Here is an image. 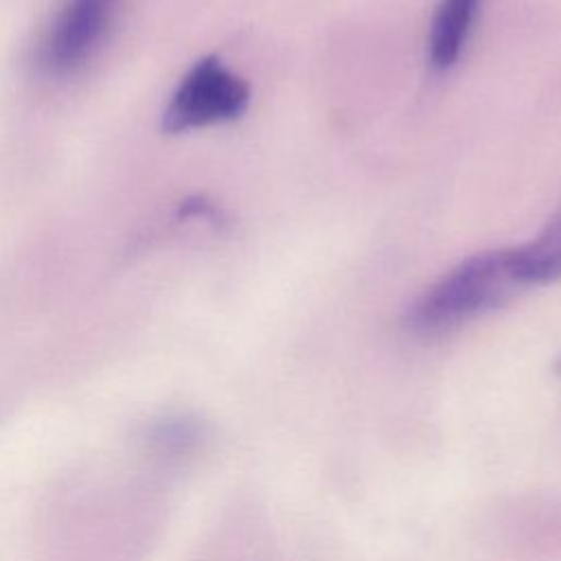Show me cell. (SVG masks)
<instances>
[{
  "mask_svg": "<svg viewBox=\"0 0 561 561\" xmlns=\"http://www.w3.org/2000/svg\"><path fill=\"white\" fill-rule=\"evenodd\" d=\"M506 248L480 252L445 272L405 311V327L416 335H440L500 307L513 289Z\"/></svg>",
  "mask_w": 561,
  "mask_h": 561,
  "instance_id": "obj_1",
  "label": "cell"
},
{
  "mask_svg": "<svg viewBox=\"0 0 561 561\" xmlns=\"http://www.w3.org/2000/svg\"><path fill=\"white\" fill-rule=\"evenodd\" d=\"M250 103L248 83L230 72L215 55L202 57L180 81L160 127L167 134L234 121Z\"/></svg>",
  "mask_w": 561,
  "mask_h": 561,
  "instance_id": "obj_2",
  "label": "cell"
},
{
  "mask_svg": "<svg viewBox=\"0 0 561 561\" xmlns=\"http://www.w3.org/2000/svg\"><path fill=\"white\" fill-rule=\"evenodd\" d=\"M118 0H66L42 46L39 66L48 75H68L101 42Z\"/></svg>",
  "mask_w": 561,
  "mask_h": 561,
  "instance_id": "obj_3",
  "label": "cell"
},
{
  "mask_svg": "<svg viewBox=\"0 0 561 561\" xmlns=\"http://www.w3.org/2000/svg\"><path fill=\"white\" fill-rule=\"evenodd\" d=\"M482 2L440 0L436 4L427 33V64L434 72H445L458 61Z\"/></svg>",
  "mask_w": 561,
  "mask_h": 561,
  "instance_id": "obj_4",
  "label": "cell"
},
{
  "mask_svg": "<svg viewBox=\"0 0 561 561\" xmlns=\"http://www.w3.org/2000/svg\"><path fill=\"white\" fill-rule=\"evenodd\" d=\"M506 256L519 287L546 285L561 278V206L535 239L506 248Z\"/></svg>",
  "mask_w": 561,
  "mask_h": 561,
  "instance_id": "obj_5",
  "label": "cell"
},
{
  "mask_svg": "<svg viewBox=\"0 0 561 561\" xmlns=\"http://www.w3.org/2000/svg\"><path fill=\"white\" fill-rule=\"evenodd\" d=\"M202 423L193 416H164L147 430V443L167 456H180L197 447L202 440Z\"/></svg>",
  "mask_w": 561,
  "mask_h": 561,
  "instance_id": "obj_6",
  "label": "cell"
},
{
  "mask_svg": "<svg viewBox=\"0 0 561 561\" xmlns=\"http://www.w3.org/2000/svg\"><path fill=\"white\" fill-rule=\"evenodd\" d=\"M180 215H182V217H191V215H195V217H197V215L217 217L219 210H217L210 202H206V199H202V197H191V199H186V202L182 204Z\"/></svg>",
  "mask_w": 561,
  "mask_h": 561,
  "instance_id": "obj_7",
  "label": "cell"
},
{
  "mask_svg": "<svg viewBox=\"0 0 561 561\" xmlns=\"http://www.w3.org/2000/svg\"><path fill=\"white\" fill-rule=\"evenodd\" d=\"M557 373L561 375V357H559V362H557Z\"/></svg>",
  "mask_w": 561,
  "mask_h": 561,
  "instance_id": "obj_8",
  "label": "cell"
}]
</instances>
